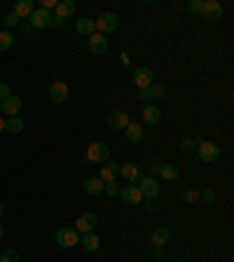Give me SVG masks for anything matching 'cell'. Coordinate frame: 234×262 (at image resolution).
Wrapping results in <instances>:
<instances>
[{"mask_svg":"<svg viewBox=\"0 0 234 262\" xmlns=\"http://www.w3.org/2000/svg\"><path fill=\"white\" fill-rule=\"evenodd\" d=\"M108 159H110V147L105 143H92L85 153V162H89V164H103Z\"/></svg>","mask_w":234,"mask_h":262,"instance_id":"obj_1","label":"cell"},{"mask_svg":"<svg viewBox=\"0 0 234 262\" xmlns=\"http://www.w3.org/2000/svg\"><path fill=\"white\" fill-rule=\"evenodd\" d=\"M54 239L61 248H73V246L80 244V232L75 230V227H61V230H56Z\"/></svg>","mask_w":234,"mask_h":262,"instance_id":"obj_2","label":"cell"},{"mask_svg":"<svg viewBox=\"0 0 234 262\" xmlns=\"http://www.w3.org/2000/svg\"><path fill=\"white\" fill-rule=\"evenodd\" d=\"M96 33H101V35H108V33L117 31V24H120V19H117L115 12H103L96 21Z\"/></svg>","mask_w":234,"mask_h":262,"instance_id":"obj_3","label":"cell"},{"mask_svg":"<svg viewBox=\"0 0 234 262\" xmlns=\"http://www.w3.org/2000/svg\"><path fill=\"white\" fill-rule=\"evenodd\" d=\"M197 155L202 162H216L220 157V145L213 143V140H202L197 145Z\"/></svg>","mask_w":234,"mask_h":262,"instance_id":"obj_4","label":"cell"},{"mask_svg":"<svg viewBox=\"0 0 234 262\" xmlns=\"http://www.w3.org/2000/svg\"><path fill=\"white\" fill-rule=\"evenodd\" d=\"M202 17L209 21V24H216V21H220L222 19V5L220 3H216V0H206L202 7Z\"/></svg>","mask_w":234,"mask_h":262,"instance_id":"obj_5","label":"cell"},{"mask_svg":"<svg viewBox=\"0 0 234 262\" xmlns=\"http://www.w3.org/2000/svg\"><path fill=\"white\" fill-rule=\"evenodd\" d=\"M120 176V164H115V162H110V159H108V162H103V164H101V169H99V180L101 183H115V178Z\"/></svg>","mask_w":234,"mask_h":262,"instance_id":"obj_6","label":"cell"},{"mask_svg":"<svg viewBox=\"0 0 234 262\" xmlns=\"http://www.w3.org/2000/svg\"><path fill=\"white\" fill-rule=\"evenodd\" d=\"M31 28H47V26H52V12H47V10H43V7H37V10H33L31 17Z\"/></svg>","mask_w":234,"mask_h":262,"instance_id":"obj_7","label":"cell"},{"mask_svg":"<svg viewBox=\"0 0 234 262\" xmlns=\"http://www.w3.org/2000/svg\"><path fill=\"white\" fill-rule=\"evenodd\" d=\"M120 176L124 180H129V183H136V180H141L143 178V169L136 162H127V164L120 166Z\"/></svg>","mask_w":234,"mask_h":262,"instance_id":"obj_8","label":"cell"},{"mask_svg":"<svg viewBox=\"0 0 234 262\" xmlns=\"http://www.w3.org/2000/svg\"><path fill=\"white\" fill-rule=\"evenodd\" d=\"M138 190H141V195L145 199H157L160 195V183L154 180V178H141L138 180Z\"/></svg>","mask_w":234,"mask_h":262,"instance_id":"obj_9","label":"cell"},{"mask_svg":"<svg viewBox=\"0 0 234 262\" xmlns=\"http://www.w3.org/2000/svg\"><path fill=\"white\" fill-rule=\"evenodd\" d=\"M89 52L96 56L105 54V52H108V35H101V33L89 35Z\"/></svg>","mask_w":234,"mask_h":262,"instance_id":"obj_10","label":"cell"},{"mask_svg":"<svg viewBox=\"0 0 234 262\" xmlns=\"http://www.w3.org/2000/svg\"><path fill=\"white\" fill-rule=\"evenodd\" d=\"M75 230L82 232V234H89V232L96 230V215L94 213H82L75 220Z\"/></svg>","mask_w":234,"mask_h":262,"instance_id":"obj_11","label":"cell"},{"mask_svg":"<svg viewBox=\"0 0 234 262\" xmlns=\"http://www.w3.org/2000/svg\"><path fill=\"white\" fill-rule=\"evenodd\" d=\"M152 82H154V75L150 68H138L134 73V85L138 89H148V87H152Z\"/></svg>","mask_w":234,"mask_h":262,"instance_id":"obj_12","label":"cell"},{"mask_svg":"<svg viewBox=\"0 0 234 262\" xmlns=\"http://www.w3.org/2000/svg\"><path fill=\"white\" fill-rule=\"evenodd\" d=\"M120 197H122L127 204H141L143 201V195L141 190H138V185H124V188H120Z\"/></svg>","mask_w":234,"mask_h":262,"instance_id":"obj_13","label":"cell"},{"mask_svg":"<svg viewBox=\"0 0 234 262\" xmlns=\"http://www.w3.org/2000/svg\"><path fill=\"white\" fill-rule=\"evenodd\" d=\"M75 10H77V5H75L73 0H59V3H56V7H54V12H56L54 17L59 19V21H63V19L73 17Z\"/></svg>","mask_w":234,"mask_h":262,"instance_id":"obj_14","label":"cell"},{"mask_svg":"<svg viewBox=\"0 0 234 262\" xmlns=\"http://www.w3.org/2000/svg\"><path fill=\"white\" fill-rule=\"evenodd\" d=\"M21 98L19 96H7L5 101H0V110H3V113H7V115L10 117H17V113H21Z\"/></svg>","mask_w":234,"mask_h":262,"instance_id":"obj_15","label":"cell"},{"mask_svg":"<svg viewBox=\"0 0 234 262\" xmlns=\"http://www.w3.org/2000/svg\"><path fill=\"white\" fill-rule=\"evenodd\" d=\"M131 124V120H129V115L124 113V110H115V113H110L108 115V127H112V129H127Z\"/></svg>","mask_w":234,"mask_h":262,"instance_id":"obj_16","label":"cell"},{"mask_svg":"<svg viewBox=\"0 0 234 262\" xmlns=\"http://www.w3.org/2000/svg\"><path fill=\"white\" fill-rule=\"evenodd\" d=\"M50 98L52 103H63L68 98V85L66 82H52L50 85Z\"/></svg>","mask_w":234,"mask_h":262,"instance_id":"obj_17","label":"cell"},{"mask_svg":"<svg viewBox=\"0 0 234 262\" xmlns=\"http://www.w3.org/2000/svg\"><path fill=\"white\" fill-rule=\"evenodd\" d=\"M141 117H143V122H145V124H157L162 120V110L157 108V105L148 103V105H143Z\"/></svg>","mask_w":234,"mask_h":262,"instance_id":"obj_18","label":"cell"},{"mask_svg":"<svg viewBox=\"0 0 234 262\" xmlns=\"http://www.w3.org/2000/svg\"><path fill=\"white\" fill-rule=\"evenodd\" d=\"M33 10H35V7H33V0H17L12 12L17 14L19 19H28L33 14Z\"/></svg>","mask_w":234,"mask_h":262,"instance_id":"obj_19","label":"cell"},{"mask_svg":"<svg viewBox=\"0 0 234 262\" xmlns=\"http://www.w3.org/2000/svg\"><path fill=\"white\" fill-rule=\"evenodd\" d=\"M169 239H171V232H169L167 227H157V230L152 232V237H150V241H152L154 248H162L164 244H169Z\"/></svg>","mask_w":234,"mask_h":262,"instance_id":"obj_20","label":"cell"},{"mask_svg":"<svg viewBox=\"0 0 234 262\" xmlns=\"http://www.w3.org/2000/svg\"><path fill=\"white\" fill-rule=\"evenodd\" d=\"M75 31L80 33V35H94L96 33V24H94V19H77V24H75Z\"/></svg>","mask_w":234,"mask_h":262,"instance_id":"obj_21","label":"cell"},{"mask_svg":"<svg viewBox=\"0 0 234 262\" xmlns=\"http://www.w3.org/2000/svg\"><path fill=\"white\" fill-rule=\"evenodd\" d=\"M80 244H82V248L85 250H89V253H94V250H99V246H101V239L94 234V232H89V234H82L80 237Z\"/></svg>","mask_w":234,"mask_h":262,"instance_id":"obj_22","label":"cell"},{"mask_svg":"<svg viewBox=\"0 0 234 262\" xmlns=\"http://www.w3.org/2000/svg\"><path fill=\"white\" fill-rule=\"evenodd\" d=\"M124 134H127V140H129V143H141L143 140V127L131 122L129 127L124 129Z\"/></svg>","mask_w":234,"mask_h":262,"instance_id":"obj_23","label":"cell"},{"mask_svg":"<svg viewBox=\"0 0 234 262\" xmlns=\"http://www.w3.org/2000/svg\"><path fill=\"white\" fill-rule=\"evenodd\" d=\"M160 176L164 178V180H178V176H180V169L176 164H162V169H160Z\"/></svg>","mask_w":234,"mask_h":262,"instance_id":"obj_24","label":"cell"},{"mask_svg":"<svg viewBox=\"0 0 234 262\" xmlns=\"http://www.w3.org/2000/svg\"><path fill=\"white\" fill-rule=\"evenodd\" d=\"M5 131H10V134H21V131H24V120H21V117H7Z\"/></svg>","mask_w":234,"mask_h":262,"instance_id":"obj_25","label":"cell"},{"mask_svg":"<svg viewBox=\"0 0 234 262\" xmlns=\"http://www.w3.org/2000/svg\"><path fill=\"white\" fill-rule=\"evenodd\" d=\"M85 192L87 195H101L103 192V183H101L99 178H87L85 180Z\"/></svg>","mask_w":234,"mask_h":262,"instance_id":"obj_26","label":"cell"},{"mask_svg":"<svg viewBox=\"0 0 234 262\" xmlns=\"http://www.w3.org/2000/svg\"><path fill=\"white\" fill-rule=\"evenodd\" d=\"M12 45H14V35H12V33H7V31L0 33V52H7Z\"/></svg>","mask_w":234,"mask_h":262,"instance_id":"obj_27","label":"cell"},{"mask_svg":"<svg viewBox=\"0 0 234 262\" xmlns=\"http://www.w3.org/2000/svg\"><path fill=\"white\" fill-rule=\"evenodd\" d=\"M150 94H152V98H164V96H167V87L162 85V82H152Z\"/></svg>","mask_w":234,"mask_h":262,"instance_id":"obj_28","label":"cell"},{"mask_svg":"<svg viewBox=\"0 0 234 262\" xmlns=\"http://www.w3.org/2000/svg\"><path fill=\"white\" fill-rule=\"evenodd\" d=\"M199 143H202L199 138H185V140H180V147H183V153H192Z\"/></svg>","mask_w":234,"mask_h":262,"instance_id":"obj_29","label":"cell"},{"mask_svg":"<svg viewBox=\"0 0 234 262\" xmlns=\"http://www.w3.org/2000/svg\"><path fill=\"white\" fill-rule=\"evenodd\" d=\"M197 199H199V190L187 188V190L183 192V201H187V204H194Z\"/></svg>","mask_w":234,"mask_h":262,"instance_id":"obj_30","label":"cell"},{"mask_svg":"<svg viewBox=\"0 0 234 262\" xmlns=\"http://www.w3.org/2000/svg\"><path fill=\"white\" fill-rule=\"evenodd\" d=\"M199 199H204L206 204H213V201H216V190H211V188L202 190V192H199Z\"/></svg>","mask_w":234,"mask_h":262,"instance_id":"obj_31","label":"cell"},{"mask_svg":"<svg viewBox=\"0 0 234 262\" xmlns=\"http://www.w3.org/2000/svg\"><path fill=\"white\" fill-rule=\"evenodd\" d=\"M0 262H19V253L17 250H5V253L0 255Z\"/></svg>","mask_w":234,"mask_h":262,"instance_id":"obj_32","label":"cell"},{"mask_svg":"<svg viewBox=\"0 0 234 262\" xmlns=\"http://www.w3.org/2000/svg\"><path fill=\"white\" fill-rule=\"evenodd\" d=\"M103 192L108 197H117V195H120V185H117V183H105L103 185Z\"/></svg>","mask_w":234,"mask_h":262,"instance_id":"obj_33","label":"cell"},{"mask_svg":"<svg viewBox=\"0 0 234 262\" xmlns=\"http://www.w3.org/2000/svg\"><path fill=\"white\" fill-rule=\"evenodd\" d=\"M138 101H141L143 105H148L150 101H152V94H150V87H148V89H138Z\"/></svg>","mask_w":234,"mask_h":262,"instance_id":"obj_34","label":"cell"},{"mask_svg":"<svg viewBox=\"0 0 234 262\" xmlns=\"http://www.w3.org/2000/svg\"><path fill=\"white\" fill-rule=\"evenodd\" d=\"M202 7H204L202 0H190V3H187V10L194 14H202Z\"/></svg>","mask_w":234,"mask_h":262,"instance_id":"obj_35","label":"cell"},{"mask_svg":"<svg viewBox=\"0 0 234 262\" xmlns=\"http://www.w3.org/2000/svg\"><path fill=\"white\" fill-rule=\"evenodd\" d=\"M145 208H148L150 213H157V211H160V201L157 199H145Z\"/></svg>","mask_w":234,"mask_h":262,"instance_id":"obj_36","label":"cell"},{"mask_svg":"<svg viewBox=\"0 0 234 262\" xmlns=\"http://www.w3.org/2000/svg\"><path fill=\"white\" fill-rule=\"evenodd\" d=\"M7 96H12V89H10V85L0 82V101H5Z\"/></svg>","mask_w":234,"mask_h":262,"instance_id":"obj_37","label":"cell"},{"mask_svg":"<svg viewBox=\"0 0 234 262\" xmlns=\"http://www.w3.org/2000/svg\"><path fill=\"white\" fill-rule=\"evenodd\" d=\"M56 3H59V0H40V7L47 10V12H52V10L56 7Z\"/></svg>","mask_w":234,"mask_h":262,"instance_id":"obj_38","label":"cell"},{"mask_svg":"<svg viewBox=\"0 0 234 262\" xmlns=\"http://www.w3.org/2000/svg\"><path fill=\"white\" fill-rule=\"evenodd\" d=\"M5 24L7 26H17L19 24V17L14 12H7V17H5Z\"/></svg>","mask_w":234,"mask_h":262,"instance_id":"obj_39","label":"cell"},{"mask_svg":"<svg viewBox=\"0 0 234 262\" xmlns=\"http://www.w3.org/2000/svg\"><path fill=\"white\" fill-rule=\"evenodd\" d=\"M120 56H122V63H124V66H129V61H131V56H129V54H127V52H122V54H120Z\"/></svg>","mask_w":234,"mask_h":262,"instance_id":"obj_40","label":"cell"},{"mask_svg":"<svg viewBox=\"0 0 234 262\" xmlns=\"http://www.w3.org/2000/svg\"><path fill=\"white\" fill-rule=\"evenodd\" d=\"M160 169H162V164H160V162H154V164L150 166V171H152V173H160Z\"/></svg>","mask_w":234,"mask_h":262,"instance_id":"obj_41","label":"cell"},{"mask_svg":"<svg viewBox=\"0 0 234 262\" xmlns=\"http://www.w3.org/2000/svg\"><path fill=\"white\" fill-rule=\"evenodd\" d=\"M3 131H5V120L0 117V134H3Z\"/></svg>","mask_w":234,"mask_h":262,"instance_id":"obj_42","label":"cell"},{"mask_svg":"<svg viewBox=\"0 0 234 262\" xmlns=\"http://www.w3.org/2000/svg\"><path fill=\"white\" fill-rule=\"evenodd\" d=\"M0 239H3V225H0Z\"/></svg>","mask_w":234,"mask_h":262,"instance_id":"obj_43","label":"cell"},{"mask_svg":"<svg viewBox=\"0 0 234 262\" xmlns=\"http://www.w3.org/2000/svg\"><path fill=\"white\" fill-rule=\"evenodd\" d=\"M0 215H3V204H0Z\"/></svg>","mask_w":234,"mask_h":262,"instance_id":"obj_44","label":"cell"}]
</instances>
